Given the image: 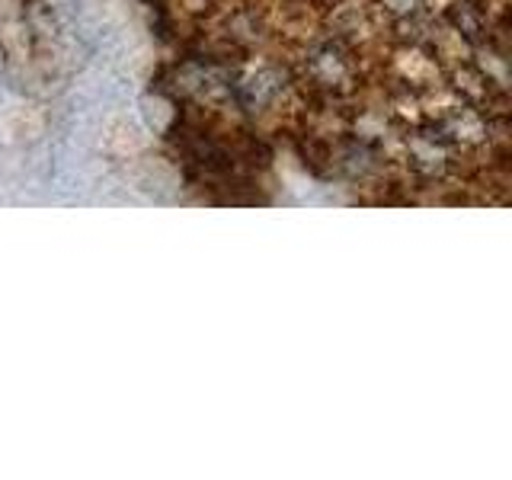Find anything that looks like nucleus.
I'll list each match as a JSON object with an SVG mask.
<instances>
[]
</instances>
